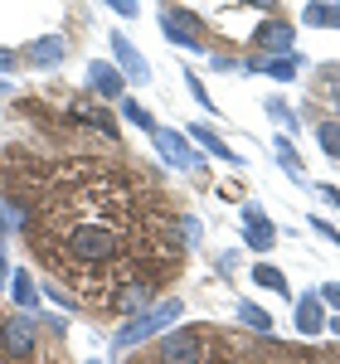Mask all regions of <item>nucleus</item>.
<instances>
[{"label":"nucleus","mask_w":340,"mask_h":364,"mask_svg":"<svg viewBox=\"0 0 340 364\" xmlns=\"http://www.w3.org/2000/svg\"><path fill=\"white\" fill-rule=\"evenodd\" d=\"M117 252H122V233H117V224L97 219V214L78 219V224L63 233V257L73 267H112Z\"/></svg>","instance_id":"nucleus-1"},{"label":"nucleus","mask_w":340,"mask_h":364,"mask_svg":"<svg viewBox=\"0 0 340 364\" xmlns=\"http://www.w3.org/2000/svg\"><path fill=\"white\" fill-rule=\"evenodd\" d=\"M180 311H185V301H175V296H166V301H151L142 316H132V321L117 331L112 350H117V355H127V350H137L142 340H151V336H161V331H170V326L180 321Z\"/></svg>","instance_id":"nucleus-2"},{"label":"nucleus","mask_w":340,"mask_h":364,"mask_svg":"<svg viewBox=\"0 0 340 364\" xmlns=\"http://www.w3.org/2000/svg\"><path fill=\"white\" fill-rule=\"evenodd\" d=\"M204 340H209V326H170L156 340V364H199Z\"/></svg>","instance_id":"nucleus-3"},{"label":"nucleus","mask_w":340,"mask_h":364,"mask_svg":"<svg viewBox=\"0 0 340 364\" xmlns=\"http://www.w3.org/2000/svg\"><path fill=\"white\" fill-rule=\"evenodd\" d=\"M161 34H166V44L190 49V54L209 49V39H204V20H199L195 10H175V5H166V10H161Z\"/></svg>","instance_id":"nucleus-4"},{"label":"nucleus","mask_w":340,"mask_h":364,"mask_svg":"<svg viewBox=\"0 0 340 364\" xmlns=\"http://www.w3.org/2000/svg\"><path fill=\"white\" fill-rule=\"evenodd\" d=\"M0 350L10 360H29L39 350V321H34V311H15V316L0 321Z\"/></svg>","instance_id":"nucleus-5"},{"label":"nucleus","mask_w":340,"mask_h":364,"mask_svg":"<svg viewBox=\"0 0 340 364\" xmlns=\"http://www.w3.org/2000/svg\"><path fill=\"white\" fill-rule=\"evenodd\" d=\"M68 54H73V39H68V34H39V39H29L25 49H20V68L49 73V68H63Z\"/></svg>","instance_id":"nucleus-6"},{"label":"nucleus","mask_w":340,"mask_h":364,"mask_svg":"<svg viewBox=\"0 0 340 364\" xmlns=\"http://www.w3.org/2000/svg\"><path fill=\"white\" fill-rule=\"evenodd\" d=\"M248 44H253V54H262V58L297 54V25H292V20H277V15H267V20L253 29Z\"/></svg>","instance_id":"nucleus-7"},{"label":"nucleus","mask_w":340,"mask_h":364,"mask_svg":"<svg viewBox=\"0 0 340 364\" xmlns=\"http://www.w3.org/2000/svg\"><path fill=\"white\" fill-rule=\"evenodd\" d=\"M151 146H156V156H161L166 166L199 170V156H195V146H190V136H185V127H156V132H151Z\"/></svg>","instance_id":"nucleus-8"},{"label":"nucleus","mask_w":340,"mask_h":364,"mask_svg":"<svg viewBox=\"0 0 340 364\" xmlns=\"http://www.w3.org/2000/svg\"><path fill=\"white\" fill-rule=\"evenodd\" d=\"M107 44H112V63L122 68V78H127V83H142V87L151 83V63H146V54L127 39V34H122V29H107Z\"/></svg>","instance_id":"nucleus-9"},{"label":"nucleus","mask_w":340,"mask_h":364,"mask_svg":"<svg viewBox=\"0 0 340 364\" xmlns=\"http://www.w3.org/2000/svg\"><path fill=\"white\" fill-rule=\"evenodd\" d=\"M87 92L102 97V102H122V97H127V78H122V68L107 63V58H92V63H87Z\"/></svg>","instance_id":"nucleus-10"},{"label":"nucleus","mask_w":340,"mask_h":364,"mask_svg":"<svg viewBox=\"0 0 340 364\" xmlns=\"http://www.w3.org/2000/svg\"><path fill=\"white\" fill-rule=\"evenodd\" d=\"M243 243H248L253 252H272L277 248V224L267 219V209L243 204Z\"/></svg>","instance_id":"nucleus-11"},{"label":"nucleus","mask_w":340,"mask_h":364,"mask_svg":"<svg viewBox=\"0 0 340 364\" xmlns=\"http://www.w3.org/2000/svg\"><path fill=\"white\" fill-rule=\"evenodd\" d=\"M292 321H297V336H326V301H321V291H302L297 301H292Z\"/></svg>","instance_id":"nucleus-12"},{"label":"nucleus","mask_w":340,"mask_h":364,"mask_svg":"<svg viewBox=\"0 0 340 364\" xmlns=\"http://www.w3.org/2000/svg\"><path fill=\"white\" fill-rule=\"evenodd\" d=\"M68 117L73 122H83V127H92V132H102L107 141H117V117L102 107V102H92V97H78V102H68Z\"/></svg>","instance_id":"nucleus-13"},{"label":"nucleus","mask_w":340,"mask_h":364,"mask_svg":"<svg viewBox=\"0 0 340 364\" xmlns=\"http://www.w3.org/2000/svg\"><path fill=\"white\" fill-rule=\"evenodd\" d=\"M185 136L199 141V146H204V151H209L214 161H224V166H243V156H238V151H233V146H228V141L219 136V132H214L209 122H190V127H185Z\"/></svg>","instance_id":"nucleus-14"},{"label":"nucleus","mask_w":340,"mask_h":364,"mask_svg":"<svg viewBox=\"0 0 340 364\" xmlns=\"http://www.w3.org/2000/svg\"><path fill=\"white\" fill-rule=\"evenodd\" d=\"M272 156H277V166H282V175L292 180V185H316L312 175H307V166H302V156H297V146H292V136H287V132H277V136H272Z\"/></svg>","instance_id":"nucleus-15"},{"label":"nucleus","mask_w":340,"mask_h":364,"mask_svg":"<svg viewBox=\"0 0 340 364\" xmlns=\"http://www.w3.org/2000/svg\"><path fill=\"white\" fill-rule=\"evenodd\" d=\"M151 301H156V282H127V287L117 291L112 306H117V316H127V321H132V316H142Z\"/></svg>","instance_id":"nucleus-16"},{"label":"nucleus","mask_w":340,"mask_h":364,"mask_svg":"<svg viewBox=\"0 0 340 364\" xmlns=\"http://www.w3.org/2000/svg\"><path fill=\"white\" fill-rule=\"evenodd\" d=\"M302 68H312V58L302 54V49H297V54L262 58V73H267V78H277V83H297V73H302Z\"/></svg>","instance_id":"nucleus-17"},{"label":"nucleus","mask_w":340,"mask_h":364,"mask_svg":"<svg viewBox=\"0 0 340 364\" xmlns=\"http://www.w3.org/2000/svg\"><path fill=\"white\" fill-rule=\"evenodd\" d=\"M302 25H307V29H340V5H336V0H307Z\"/></svg>","instance_id":"nucleus-18"},{"label":"nucleus","mask_w":340,"mask_h":364,"mask_svg":"<svg viewBox=\"0 0 340 364\" xmlns=\"http://www.w3.org/2000/svg\"><path fill=\"white\" fill-rule=\"evenodd\" d=\"M248 277H253V287H262V291L292 296V282H287V272H282V267H272V262H253V267H248Z\"/></svg>","instance_id":"nucleus-19"},{"label":"nucleus","mask_w":340,"mask_h":364,"mask_svg":"<svg viewBox=\"0 0 340 364\" xmlns=\"http://www.w3.org/2000/svg\"><path fill=\"white\" fill-rule=\"evenodd\" d=\"M10 291H15V306L20 311H39V282L29 277L25 267H10Z\"/></svg>","instance_id":"nucleus-20"},{"label":"nucleus","mask_w":340,"mask_h":364,"mask_svg":"<svg viewBox=\"0 0 340 364\" xmlns=\"http://www.w3.org/2000/svg\"><path fill=\"white\" fill-rule=\"evenodd\" d=\"M262 107H267V117H272V122L282 127L287 136H302V117L292 112V102H282V97H267Z\"/></svg>","instance_id":"nucleus-21"},{"label":"nucleus","mask_w":340,"mask_h":364,"mask_svg":"<svg viewBox=\"0 0 340 364\" xmlns=\"http://www.w3.org/2000/svg\"><path fill=\"white\" fill-rule=\"evenodd\" d=\"M117 107H122V117H127V122H132V127H142L146 136H151V132H156V127H161V122H156V117H151V107H142V102H137V97H122V102H117Z\"/></svg>","instance_id":"nucleus-22"},{"label":"nucleus","mask_w":340,"mask_h":364,"mask_svg":"<svg viewBox=\"0 0 340 364\" xmlns=\"http://www.w3.org/2000/svg\"><path fill=\"white\" fill-rule=\"evenodd\" d=\"M321 97H326L331 112L340 117V63H321Z\"/></svg>","instance_id":"nucleus-23"},{"label":"nucleus","mask_w":340,"mask_h":364,"mask_svg":"<svg viewBox=\"0 0 340 364\" xmlns=\"http://www.w3.org/2000/svg\"><path fill=\"white\" fill-rule=\"evenodd\" d=\"M316 141H321V151H326L331 161H340V122H336V117L316 122Z\"/></svg>","instance_id":"nucleus-24"},{"label":"nucleus","mask_w":340,"mask_h":364,"mask_svg":"<svg viewBox=\"0 0 340 364\" xmlns=\"http://www.w3.org/2000/svg\"><path fill=\"white\" fill-rule=\"evenodd\" d=\"M238 321L253 326V331H262V336H272V316H267L262 306H253V301H238Z\"/></svg>","instance_id":"nucleus-25"},{"label":"nucleus","mask_w":340,"mask_h":364,"mask_svg":"<svg viewBox=\"0 0 340 364\" xmlns=\"http://www.w3.org/2000/svg\"><path fill=\"white\" fill-rule=\"evenodd\" d=\"M199 233H204V228H199L195 214H180V219H175V238H180V248H195Z\"/></svg>","instance_id":"nucleus-26"},{"label":"nucleus","mask_w":340,"mask_h":364,"mask_svg":"<svg viewBox=\"0 0 340 364\" xmlns=\"http://www.w3.org/2000/svg\"><path fill=\"white\" fill-rule=\"evenodd\" d=\"M185 92L195 97V107H204V112H219V107H214V97H209V87L199 83L195 73H185Z\"/></svg>","instance_id":"nucleus-27"},{"label":"nucleus","mask_w":340,"mask_h":364,"mask_svg":"<svg viewBox=\"0 0 340 364\" xmlns=\"http://www.w3.org/2000/svg\"><path fill=\"white\" fill-rule=\"evenodd\" d=\"M102 5H107L112 15H122V20H137V15H142V0H102Z\"/></svg>","instance_id":"nucleus-28"},{"label":"nucleus","mask_w":340,"mask_h":364,"mask_svg":"<svg viewBox=\"0 0 340 364\" xmlns=\"http://www.w3.org/2000/svg\"><path fill=\"white\" fill-rule=\"evenodd\" d=\"M209 68H214V73H238V58H233V54H219V49H209Z\"/></svg>","instance_id":"nucleus-29"},{"label":"nucleus","mask_w":340,"mask_h":364,"mask_svg":"<svg viewBox=\"0 0 340 364\" xmlns=\"http://www.w3.org/2000/svg\"><path fill=\"white\" fill-rule=\"evenodd\" d=\"M307 224H312L316 233H321V238H326V243H336V248H340V228H336V224H326V219H321V214H312V219H307Z\"/></svg>","instance_id":"nucleus-30"},{"label":"nucleus","mask_w":340,"mask_h":364,"mask_svg":"<svg viewBox=\"0 0 340 364\" xmlns=\"http://www.w3.org/2000/svg\"><path fill=\"white\" fill-rule=\"evenodd\" d=\"M39 296H49L54 306H73V296H68V291H63L58 282H44V287H39Z\"/></svg>","instance_id":"nucleus-31"},{"label":"nucleus","mask_w":340,"mask_h":364,"mask_svg":"<svg viewBox=\"0 0 340 364\" xmlns=\"http://www.w3.org/2000/svg\"><path fill=\"white\" fill-rule=\"evenodd\" d=\"M316 291H321V301L336 306V316H340V282H326V287H316Z\"/></svg>","instance_id":"nucleus-32"},{"label":"nucleus","mask_w":340,"mask_h":364,"mask_svg":"<svg viewBox=\"0 0 340 364\" xmlns=\"http://www.w3.org/2000/svg\"><path fill=\"white\" fill-rule=\"evenodd\" d=\"M20 68V49H0V73H15Z\"/></svg>","instance_id":"nucleus-33"},{"label":"nucleus","mask_w":340,"mask_h":364,"mask_svg":"<svg viewBox=\"0 0 340 364\" xmlns=\"http://www.w3.org/2000/svg\"><path fill=\"white\" fill-rule=\"evenodd\" d=\"M10 282V262H5V219H0V287Z\"/></svg>","instance_id":"nucleus-34"},{"label":"nucleus","mask_w":340,"mask_h":364,"mask_svg":"<svg viewBox=\"0 0 340 364\" xmlns=\"http://www.w3.org/2000/svg\"><path fill=\"white\" fill-rule=\"evenodd\" d=\"M316 190H321V199H326L331 209H340V190H336V185H316Z\"/></svg>","instance_id":"nucleus-35"},{"label":"nucleus","mask_w":340,"mask_h":364,"mask_svg":"<svg viewBox=\"0 0 340 364\" xmlns=\"http://www.w3.org/2000/svg\"><path fill=\"white\" fill-rule=\"evenodd\" d=\"M243 5H257L262 15H272V10H277V0H243Z\"/></svg>","instance_id":"nucleus-36"},{"label":"nucleus","mask_w":340,"mask_h":364,"mask_svg":"<svg viewBox=\"0 0 340 364\" xmlns=\"http://www.w3.org/2000/svg\"><path fill=\"white\" fill-rule=\"evenodd\" d=\"M326 331H331V336L340 340V316H326Z\"/></svg>","instance_id":"nucleus-37"},{"label":"nucleus","mask_w":340,"mask_h":364,"mask_svg":"<svg viewBox=\"0 0 340 364\" xmlns=\"http://www.w3.org/2000/svg\"><path fill=\"white\" fill-rule=\"evenodd\" d=\"M0 97H10V83H0Z\"/></svg>","instance_id":"nucleus-38"},{"label":"nucleus","mask_w":340,"mask_h":364,"mask_svg":"<svg viewBox=\"0 0 340 364\" xmlns=\"http://www.w3.org/2000/svg\"><path fill=\"white\" fill-rule=\"evenodd\" d=\"M87 364H102V360H87Z\"/></svg>","instance_id":"nucleus-39"},{"label":"nucleus","mask_w":340,"mask_h":364,"mask_svg":"<svg viewBox=\"0 0 340 364\" xmlns=\"http://www.w3.org/2000/svg\"><path fill=\"white\" fill-rule=\"evenodd\" d=\"M336 5H340V0H336Z\"/></svg>","instance_id":"nucleus-40"}]
</instances>
